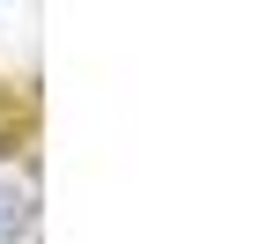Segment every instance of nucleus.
Segmentation results:
<instances>
[{"label":"nucleus","mask_w":259,"mask_h":244,"mask_svg":"<svg viewBox=\"0 0 259 244\" xmlns=\"http://www.w3.org/2000/svg\"><path fill=\"white\" fill-rule=\"evenodd\" d=\"M22 222H30V192H22L15 178H0V237H15Z\"/></svg>","instance_id":"1"}]
</instances>
